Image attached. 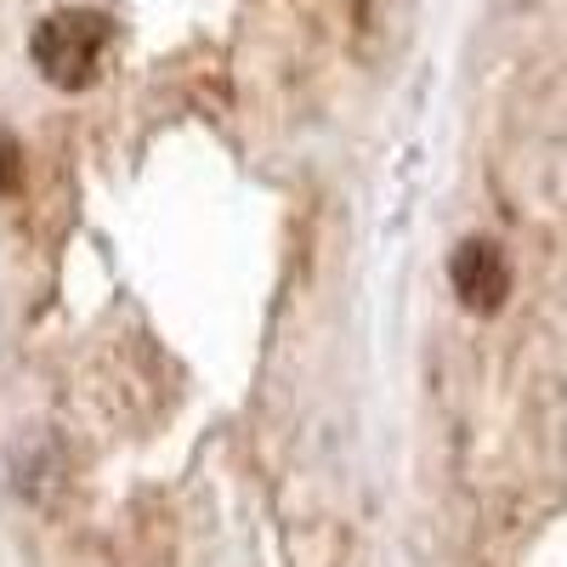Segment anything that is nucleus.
Returning <instances> with one entry per match:
<instances>
[{"instance_id":"1","label":"nucleus","mask_w":567,"mask_h":567,"mask_svg":"<svg viewBox=\"0 0 567 567\" xmlns=\"http://www.w3.org/2000/svg\"><path fill=\"white\" fill-rule=\"evenodd\" d=\"M109 40H114V23L103 12H85V7H69V12H52L34 40H29V58L34 69L63 85V91H85L91 80H97L103 69V52H109Z\"/></svg>"},{"instance_id":"2","label":"nucleus","mask_w":567,"mask_h":567,"mask_svg":"<svg viewBox=\"0 0 567 567\" xmlns=\"http://www.w3.org/2000/svg\"><path fill=\"white\" fill-rule=\"evenodd\" d=\"M449 284L471 312H499L511 296V261L494 239H465L449 261Z\"/></svg>"},{"instance_id":"3","label":"nucleus","mask_w":567,"mask_h":567,"mask_svg":"<svg viewBox=\"0 0 567 567\" xmlns=\"http://www.w3.org/2000/svg\"><path fill=\"white\" fill-rule=\"evenodd\" d=\"M23 187V148L12 131H0V199H12Z\"/></svg>"}]
</instances>
